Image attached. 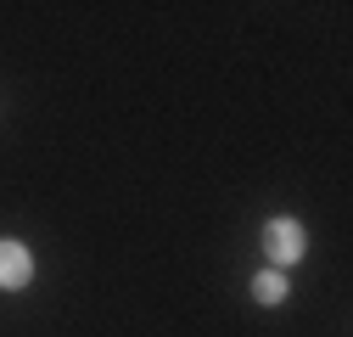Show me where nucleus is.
<instances>
[{"label": "nucleus", "instance_id": "1", "mask_svg": "<svg viewBox=\"0 0 353 337\" xmlns=\"http://www.w3.org/2000/svg\"><path fill=\"white\" fill-rule=\"evenodd\" d=\"M263 247H270V259L275 264H292V259H303V225L297 220H270L263 225Z\"/></svg>", "mask_w": 353, "mask_h": 337}, {"label": "nucleus", "instance_id": "2", "mask_svg": "<svg viewBox=\"0 0 353 337\" xmlns=\"http://www.w3.org/2000/svg\"><path fill=\"white\" fill-rule=\"evenodd\" d=\"M34 276V259L23 242H0V287H28Z\"/></svg>", "mask_w": 353, "mask_h": 337}, {"label": "nucleus", "instance_id": "3", "mask_svg": "<svg viewBox=\"0 0 353 337\" xmlns=\"http://www.w3.org/2000/svg\"><path fill=\"white\" fill-rule=\"evenodd\" d=\"M252 298H258V304H281V298H286V276H281V270H263V276L252 281Z\"/></svg>", "mask_w": 353, "mask_h": 337}]
</instances>
